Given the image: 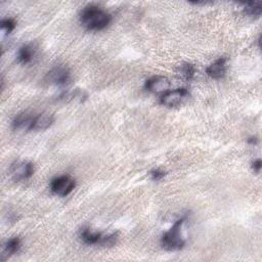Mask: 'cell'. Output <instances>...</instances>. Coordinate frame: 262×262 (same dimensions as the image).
Listing matches in <instances>:
<instances>
[{"mask_svg": "<svg viewBox=\"0 0 262 262\" xmlns=\"http://www.w3.org/2000/svg\"><path fill=\"white\" fill-rule=\"evenodd\" d=\"M80 24L88 31H102L112 21V15L102 7L95 4L84 6L79 12Z\"/></svg>", "mask_w": 262, "mask_h": 262, "instance_id": "6da1fadb", "label": "cell"}, {"mask_svg": "<svg viewBox=\"0 0 262 262\" xmlns=\"http://www.w3.org/2000/svg\"><path fill=\"white\" fill-rule=\"evenodd\" d=\"M186 218H187L186 215L179 217L173 223V225L162 234L160 243L164 250L169 252H175V251H180L184 248L185 239L182 235L181 228Z\"/></svg>", "mask_w": 262, "mask_h": 262, "instance_id": "7a4b0ae2", "label": "cell"}, {"mask_svg": "<svg viewBox=\"0 0 262 262\" xmlns=\"http://www.w3.org/2000/svg\"><path fill=\"white\" fill-rule=\"evenodd\" d=\"M79 237L86 245L108 248L117 244L119 239V232L115 231L111 233H102L100 231H93L89 227L83 226L79 229Z\"/></svg>", "mask_w": 262, "mask_h": 262, "instance_id": "3957f363", "label": "cell"}, {"mask_svg": "<svg viewBox=\"0 0 262 262\" xmlns=\"http://www.w3.org/2000/svg\"><path fill=\"white\" fill-rule=\"evenodd\" d=\"M34 172L35 166L33 162L28 160H15L10 164L8 168L9 176L16 182L30 179Z\"/></svg>", "mask_w": 262, "mask_h": 262, "instance_id": "277c9868", "label": "cell"}, {"mask_svg": "<svg viewBox=\"0 0 262 262\" xmlns=\"http://www.w3.org/2000/svg\"><path fill=\"white\" fill-rule=\"evenodd\" d=\"M76 187V180L70 175H59L53 177L49 183L52 193L58 196L69 195Z\"/></svg>", "mask_w": 262, "mask_h": 262, "instance_id": "5b68a950", "label": "cell"}, {"mask_svg": "<svg viewBox=\"0 0 262 262\" xmlns=\"http://www.w3.org/2000/svg\"><path fill=\"white\" fill-rule=\"evenodd\" d=\"M190 96L186 88H176L168 90L160 96V103L166 107H176L185 102Z\"/></svg>", "mask_w": 262, "mask_h": 262, "instance_id": "8992f818", "label": "cell"}, {"mask_svg": "<svg viewBox=\"0 0 262 262\" xmlns=\"http://www.w3.org/2000/svg\"><path fill=\"white\" fill-rule=\"evenodd\" d=\"M71 80V71L64 64H57L51 68L44 77V82L53 86L66 85Z\"/></svg>", "mask_w": 262, "mask_h": 262, "instance_id": "52a82bcc", "label": "cell"}, {"mask_svg": "<svg viewBox=\"0 0 262 262\" xmlns=\"http://www.w3.org/2000/svg\"><path fill=\"white\" fill-rule=\"evenodd\" d=\"M170 81L165 76L155 75L149 77L144 82V89L150 93L163 94L170 88Z\"/></svg>", "mask_w": 262, "mask_h": 262, "instance_id": "ba28073f", "label": "cell"}, {"mask_svg": "<svg viewBox=\"0 0 262 262\" xmlns=\"http://www.w3.org/2000/svg\"><path fill=\"white\" fill-rule=\"evenodd\" d=\"M88 98V93L81 88H75L60 93L56 100L63 103H83Z\"/></svg>", "mask_w": 262, "mask_h": 262, "instance_id": "9c48e42d", "label": "cell"}, {"mask_svg": "<svg viewBox=\"0 0 262 262\" xmlns=\"http://www.w3.org/2000/svg\"><path fill=\"white\" fill-rule=\"evenodd\" d=\"M34 117L35 114L31 112H20L13 117L11 121V127L17 131H31Z\"/></svg>", "mask_w": 262, "mask_h": 262, "instance_id": "30bf717a", "label": "cell"}, {"mask_svg": "<svg viewBox=\"0 0 262 262\" xmlns=\"http://www.w3.org/2000/svg\"><path fill=\"white\" fill-rule=\"evenodd\" d=\"M227 72V59L219 57L206 68V74L213 80L222 79Z\"/></svg>", "mask_w": 262, "mask_h": 262, "instance_id": "8fae6325", "label": "cell"}, {"mask_svg": "<svg viewBox=\"0 0 262 262\" xmlns=\"http://www.w3.org/2000/svg\"><path fill=\"white\" fill-rule=\"evenodd\" d=\"M54 122V116L48 112L35 115L31 131H44L48 129Z\"/></svg>", "mask_w": 262, "mask_h": 262, "instance_id": "7c38bea8", "label": "cell"}, {"mask_svg": "<svg viewBox=\"0 0 262 262\" xmlns=\"http://www.w3.org/2000/svg\"><path fill=\"white\" fill-rule=\"evenodd\" d=\"M35 54H36V48L34 45L24 44L17 50L16 59L21 64H29L32 62Z\"/></svg>", "mask_w": 262, "mask_h": 262, "instance_id": "4fadbf2b", "label": "cell"}, {"mask_svg": "<svg viewBox=\"0 0 262 262\" xmlns=\"http://www.w3.org/2000/svg\"><path fill=\"white\" fill-rule=\"evenodd\" d=\"M21 248V239L18 236H12L5 241L3 244L2 255H6L7 257L16 254Z\"/></svg>", "mask_w": 262, "mask_h": 262, "instance_id": "5bb4252c", "label": "cell"}, {"mask_svg": "<svg viewBox=\"0 0 262 262\" xmlns=\"http://www.w3.org/2000/svg\"><path fill=\"white\" fill-rule=\"evenodd\" d=\"M243 5V11L246 15L251 17H259L262 12V2L261 1H247L239 2Z\"/></svg>", "mask_w": 262, "mask_h": 262, "instance_id": "9a60e30c", "label": "cell"}, {"mask_svg": "<svg viewBox=\"0 0 262 262\" xmlns=\"http://www.w3.org/2000/svg\"><path fill=\"white\" fill-rule=\"evenodd\" d=\"M178 72L186 81H191L195 75V67L190 62H183L179 64Z\"/></svg>", "mask_w": 262, "mask_h": 262, "instance_id": "2e32d148", "label": "cell"}, {"mask_svg": "<svg viewBox=\"0 0 262 262\" xmlns=\"http://www.w3.org/2000/svg\"><path fill=\"white\" fill-rule=\"evenodd\" d=\"M16 27V23L13 18L11 17H6L1 19L0 21V28H1V33H2V38L4 36L9 35Z\"/></svg>", "mask_w": 262, "mask_h": 262, "instance_id": "e0dca14e", "label": "cell"}, {"mask_svg": "<svg viewBox=\"0 0 262 262\" xmlns=\"http://www.w3.org/2000/svg\"><path fill=\"white\" fill-rule=\"evenodd\" d=\"M166 175H167V172L162 168H155L149 171V176L154 181H160L163 178H165Z\"/></svg>", "mask_w": 262, "mask_h": 262, "instance_id": "ac0fdd59", "label": "cell"}, {"mask_svg": "<svg viewBox=\"0 0 262 262\" xmlns=\"http://www.w3.org/2000/svg\"><path fill=\"white\" fill-rule=\"evenodd\" d=\"M251 167H252V170L255 172V173H259L261 171V167H262V162L260 159H256L252 162L251 164Z\"/></svg>", "mask_w": 262, "mask_h": 262, "instance_id": "d6986e66", "label": "cell"}, {"mask_svg": "<svg viewBox=\"0 0 262 262\" xmlns=\"http://www.w3.org/2000/svg\"><path fill=\"white\" fill-rule=\"evenodd\" d=\"M212 2H207V1H190L189 4H192V5H207V4H210Z\"/></svg>", "mask_w": 262, "mask_h": 262, "instance_id": "ffe728a7", "label": "cell"}, {"mask_svg": "<svg viewBox=\"0 0 262 262\" xmlns=\"http://www.w3.org/2000/svg\"><path fill=\"white\" fill-rule=\"evenodd\" d=\"M248 142L251 143V144H257L258 138H257L256 136H251V137L248 139Z\"/></svg>", "mask_w": 262, "mask_h": 262, "instance_id": "44dd1931", "label": "cell"}]
</instances>
